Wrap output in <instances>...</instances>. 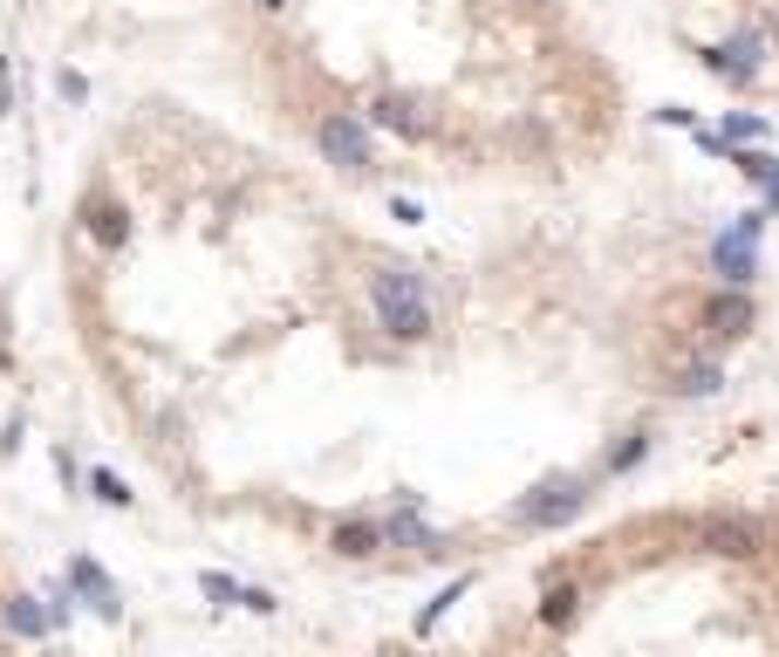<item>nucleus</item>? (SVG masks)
I'll return each mask as SVG.
<instances>
[{
    "label": "nucleus",
    "mask_w": 779,
    "mask_h": 657,
    "mask_svg": "<svg viewBox=\"0 0 779 657\" xmlns=\"http://www.w3.org/2000/svg\"><path fill=\"white\" fill-rule=\"evenodd\" d=\"M588 507V473H548V479H534L527 493L506 507L513 527H527V535H554V527H567Z\"/></svg>",
    "instance_id": "obj_2"
},
{
    "label": "nucleus",
    "mask_w": 779,
    "mask_h": 657,
    "mask_svg": "<svg viewBox=\"0 0 779 657\" xmlns=\"http://www.w3.org/2000/svg\"><path fill=\"white\" fill-rule=\"evenodd\" d=\"M315 151H322V165L343 171V179H370V171H376L370 117H356V110H328V117L315 123Z\"/></svg>",
    "instance_id": "obj_3"
},
{
    "label": "nucleus",
    "mask_w": 779,
    "mask_h": 657,
    "mask_svg": "<svg viewBox=\"0 0 779 657\" xmlns=\"http://www.w3.org/2000/svg\"><path fill=\"white\" fill-rule=\"evenodd\" d=\"M56 89L69 96V104H89V75L83 69H56Z\"/></svg>",
    "instance_id": "obj_21"
},
{
    "label": "nucleus",
    "mask_w": 779,
    "mask_h": 657,
    "mask_svg": "<svg viewBox=\"0 0 779 657\" xmlns=\"http://www.w3.org/2000/svg\"><path fill=\"white\" fill-rule=\"evenodd\" d=\"M247 8H253V14H280V8H288V0H247Z\"/></svg>",
    "instance_id": "obj_25"
},
{
    "label": "nucleus",
    "mask_w": 779,
    "mask_h": 657,
    "mask_svg": "<svg viewBox=\"0 0 779 657\" xmlns=\"http://www.w3.org/2000/svg\"><path fill=\"white\" fill-rule=\"evenodd\" d=\"M752 322H759V309H752L745 288H718V295L705 301V336H711V343H739Z\"/></svg>",
    "instance_id": "obj_8"
},
{
    "label": "nucleus",
    "mask_w": 779,
    "mask_h": 657,
    "mask_svg": "<svg viewBox=\"0 0 779 657\" xmlns=\"http://www.w3.org/2000/svg\"><path fill=\"white\" fill-rule=\"evenodd\" d=\"M711 391H724V363L718 357H691V363L670 370V397H711Z\"/></svg>",
    "instance_id": "obj_12"
},
{
    "label": "nucleus",
    "mask_w": 779,
    "mask_h": 657,
    "mask_svg": "<svg viewBox=\"0 0 779 657\" xmlns=\"http://www.w3.org/2000/svg\"><path fill=\"white\" fill-rule=\"evenodd\" d=\"M724 158H732V165L745 171L752 186H772V179H779V158H772V151H759V144H745V151H724Z\"/></svg>",
    "instance_id": "obj_16"
},
{
    "label": "nucleus",
    "mask_w": 779,
    "mask_h": 657,
    "mask_svg": "<svg viewBox=\"0 0 779 657\" xmlns=\"http://www.w3.org/2000/svg\"><path fill=\"white\" fill-rule=\"evenodd\" d=\"M759 234H766V213H739L711 240V274L724 288H752V282H759Z\"/></svg>",
    "instance_id": "obj_4"
},
{
    "label": "nucleus",
    "mask_w": 779,
    "mask_h": 657,
    "mask_svg": "<svg viewBox=\"0 0 779 657\" xmlns=\"http://www.w3.org/2000/svg\"><path fill=\"white\" fill-rule=\"evenodd\" d=\"M575 610H582V589H548V596H540V623H548V630H567V623H575Z\"/></svg>",
    "instance_id": "obj_15"
},
{
    "label": "nucleus",
    "mask_w": 779,
    "mask_h": 657,
    "mask_svg": "<svg viewBox=\"0 0 779 657\" xmlns=\"http://www.w3.org/2000/svg\"><path fill=\"white\" fill-rule=\"evenodd\" d=\"M759 138H766V117L724 110V123H718V144H724V151H745V144H759Z\"/></svg>",
    "instance_id": "obj_14"
},
{
    "label": "nucleus",
    "mask_w": 779,
    "mask_h": 657,
    "mask_svg": "<svg viewBox=\"0 0 779 657\" xmlns=\"http://www.w3.org/2000/svg\"><path fill=\"white\" fill-rule=\"evenodd\" d=\"M69 596H75V602H89L103 623H123V596H117L110 575H103L96 554H69Z\"/></svg>",
    "instance_id": "obj_7"
},
{
    "label": "nucleus",
    "mask_w": 779,
    "mask_h": 657,
    "mask_svg": "<svg viewBox=\"0 0 779 657\" xmlns=\"http://www.w3.org/2000/svg\"><path fill=\"white\" fill-rule=\"evenodd\" d=\"M370 123H383V131H397L404 144H424V138L438 131L431 104H424V96H410V89H383L376 104H370Z\"/></svg>",
    "instance_id": "obj_6"
},
{
    "label": "nucleus",
    "mask_w": 779,
    "mask_h": 657,
    "mask_svg": "<svg viewBox=\"0 0 779 657\" xmlns=\"http://www.w3.org/2000/svg\"><path fill=\"white\" fill-rule=\"evenodd\" d=\"M328 548H335V554H349V562H370V554L383 548V521H370V514H349V521H335Z\"/></svg>",
    "instance_id": "obj_9"
},
{
    "label": "nucleus",
    "mask_w": 779,
    "mask_h": 657,
    "mask_svg": "<svg viewBox=\"0 0 779 657\" xmlns=\"http://www.w3.org/2000/svg\"><path fill=\"white\" fill-rule=\"evenodd\" d=\"M0 630H14L21 644H41V637H56V630H48L41 596H8V602H0Z\"/></svg>",
    "instance_id": "obj_10"
},
{
    "label": "nucleus",
    "mask_w": 779,
    "mask_h": 657,
    "mask_svg": "<svg viewBox=\"0 0 779 657\" xmlns=\"http://www.w3.org/2000/svg\"><path fill=\"white\" fill-rule=\"evenodd\" d=\"M657 123H678V131H697V117H691L684 104H670V110H657Z\"/></svg>",
    "instance_id": "obj_23"
},
{
    "label": "nucleus",
    "mask_w": 779,
    "mask_h": 657,
    "mask_svg": "<svg viewBox=\"0 0 779 657\" xmlns=\"http://www.w3.org/2000/svg\"><path fill=\"white\" fill-rule=\"evenodd\" d=\"M697 56H705V69L718 75V83L752 89V83H759V69H766V41L759 35H732V41H718V48H697Z\"/></svg>",
    "instance_id": "obj_5"
},
{
    "label": "nucleus",
    "mask_w": 779,
    "mask_h": 657,
    "mask_svg": "<svg viewBox=\"0 0 779 657\" xmlns=\"http://www.w3.org/2000/svg\"><path fill=\"white\" fill-rule=\"evenodd\" d=\"M649 459V432H630L622 445H609V459H602V473H630V466H643Z\"/></svg>",
    "instance_id": "obj_18"
},
{
    "label": "nucleus",
    "mask_w": 779,
    "mask_h": 657,
    "mask_svg": "<svg viewBox=\"0 0 779 657\" xmlns=\"http://www.w3.org/2000/svg\"><path fill=\"white\" fill-rule=\"evenodd\" d=\"M759 213H766V219H779V179L766 186V206H759Z\"/></svg>",
    "instance_id": "obj_24"
},
{
    "label": "nucleus",
    "mask_w": 779,
    "mask_h": 657,
    "mask_svg": "<svg viewBox=\"0 0 779 657\" xmlns=\"http://www.w3.org/2000/svg\"><path fill=\"white\" fill-rule=\"evenodd\" d=\"M41 610H48V630H69V623H75V596H69V583H48V589H41Z\"/></svg>",
    "instance_id": "obj_19"
},
{
    "label": "nucleus",
    "mask_w": 779,
    "mask_h": 657,
    "mask_svg": "<svg viewBox=\"0 0 779 657\" xmlns=\"http://www.w3.org/2000/svg\"><path fill=\"white\" fill-rule=\"evenodd\" d=\"M89 493L103 500V507H130V500H137V493H130V487H123V479H117L110 466H96V473H89Z\"/></svg>",
    "instance_id": "obj_20"
},
{
    "label": "nucleus",
    "mask_w": 779,
    "mask_h": 657,
    "mask_svg": "<svg viewBox=\"0 0 779 657\" xmlns=\"http://www.w3.org/2000/svg\"><path fill=\"white\" fill-rule=\"evenodd\" d=\"M465 589H472V575H458V583H452V589H438V596L424 602V617H418V637H431V630H438V623H445V610H452V602H458Z\"/></svg>",
    "instance_id": "obj_17"
},
{
    "label": "nucleus",
    "mask_w": 779,
    "mask_h": 657,
    "mask_svg": "<svg viewBox=\"0 0 779 657\" xmlns=\"http://www.w3.org/2000/svg\"><path fill=\"white\" fill-rule=\"evenodd\" d=\"M519 8H534V14H540V8H554V0H519Z\"/></svg>",
    "instance_id": "obj_26"
},
{
    "label": "nucleus",
    "mask_w": 779,
    "mask_h": 657,
    "mask_svg": "<svg viewBox=\"0 0 779 657\" xmlns=\"http://www.w3.org/2000/svg\"><path fill=\"white\" fill-rule=\"evenodd\" d=\"M389 219H397V226H418L424 206H418V199H389Z\"/></svg>",
    "instance_id": "obj_22"
},
{
    "label": "nucleus",
    "mask_w": 779,
    "mask_h": 657,
    "mask_svg": "<svg viewBox=\"0 0 779 657\" xmlns=\"http://www.w3.org/2000/svg\"><path fill=\"white\" fill-rule=\"evenodd\" d=\"M83 226H89L96 247H110V254H117V247H130V213L117 206V199H89V206H83Z\"/></svg>",
    "instance_id": "obj_11"
},
{
    "label": "nucleus",
    "mask_w": 779,
    "mask_h": 657,
    "mask_svg": "<svg viewBox=\"0 0 779 657\" xmlns=\"http://www.w3.org/2000/svg\"><path fill=\"white\" fill-rule=\"evenodd\" d=\"M705 541H711L718 554H752V548H759V521H745V514L711 521V527H705Z\"/></svg>",
    "instance_id": "obj_13"
},
{
    "label": "nucleus",
    "mask_w": 779,
    "mask_h": 657,
    "mask_svg": "<svg viewBox=\"0 0 779 657\" xmlns=\"http://www.w3.org/2000/svg\"><path fill=\"white\" fill-rule=\"evenodd\" d=\"M370 315L389 343H431L438 309H431V282L410 261H383L370 267Z\"/></svg>",
    "instance_id": "obj_1"
}]
</instances>
